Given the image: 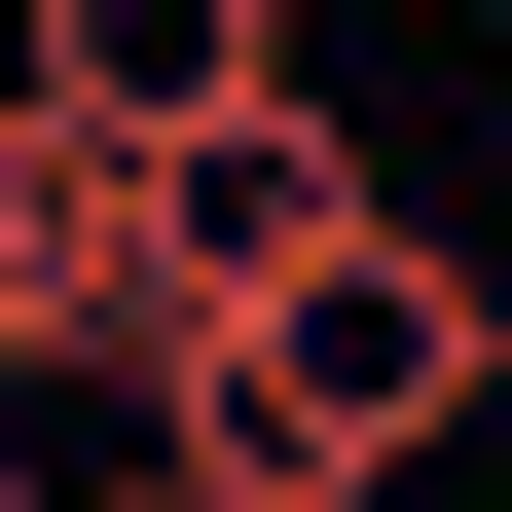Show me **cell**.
<instances>
[{"mask_svg": "<svg viewBox=\"0 0 512 512\" xmlns=\"http://www.w3.org/2000/svg\"><path fill=\"white\" fill-rule=\"evenodd\" d=\"M476 403H512V256L366 220V256H293L256 330H183V439H147V476H220V512H403Z\"/></svg>", "mask_w": 512, "mask_h": 512, "instance_id": "cell-1", "label": "cell"}, {"mask_svg": "<svg viewBox=\"0 0 512 512\" xmlns=\"http://www.w3.org/2000/svg\"><path fill=\"white\" fill-rule=\"evenodd\" d=\"M110 183H147V366H183V330H256L293 256H366V220H439V183L366 147L330 74H293V110H220V147H110Z\"/></svg>", "mask_w": 512, "mask_h": 512, "instance_id": "cell-2", "label": "cell"}, {"mask_svg": "<svg viewBox=\"0 0 512 512\" xmlns=\"http://www.w3.org/2000/svg\"><path fill=\"white\" fill-rule=\"evenodd\" d=\"M0 74L74 147H220V110H293V0H0Z\"/></svg>", "mask_w": 512, "mask_h": 512, "instance_id": "cell-3", "label": "cell"}, {"mask_svg": "<svg viewBox=\"0 0 512 512\" xmlns=\"http://www.w3.org/2000/svg\"><path fill=\"white\" fill-rule=\"evenodd\" d=\"M110 512H220V476H110Z\"/></svg>", "mask_w": 512, "mask_h": 512, "instance_id": "cell-4", "label": "cell"}]
</instances>
